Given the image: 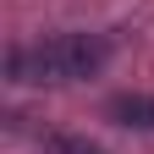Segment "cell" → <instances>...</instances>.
Returning <instances> with one entry per match:
<instances>
[{
	"label": "cell",
	"instance_id": "7a4b0ae2",
	"mask_svg": "<svg viewBox=\"0 0 154 154\" xmlns=\"http://www.w3.org/2000/svg\"><path fill=\"white\" fill-rule=\"evenodd\" d=\"M105 121L132 127V132H154V94H110L105 99Z\"/></svg>",
	"mask_w": 154,
	"mask_h": 154
},
{
	"label": "cell",
	"instance_id": "3957f363",
	"mask_svg": "<svg viewBox=\"0 0 154 154\" xmlns=\"http://www.w3.org/2000/svg\"><path fill=\"white\" fill-rule=\"evenodd\" d=\"M44 154H105V149L88 138H72V132H44Z\"/></svg>",
	"mask_w": 154,
	"mask_h": 154
},
{
	"label": "cell",
	"instance_id": "6da1fadb",
	"mask_svg": "<svg viewBox=\"0 0 154 154\" xmlns=\"http://www.w3.org/2000/svg\"><path fill=\"white\" fill-rule=\"evenodd\" d=\"M110 61V44L99 33H61V38H44V44H17L6 55V77L11 83H77V77H94L105 72Z\"/></svg>",
	"mask_w": 154,
	"mask_h": 154
}]
</instances>
